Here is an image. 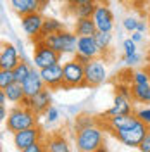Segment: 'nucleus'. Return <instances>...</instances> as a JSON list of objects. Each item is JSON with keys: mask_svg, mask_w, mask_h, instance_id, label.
Returning a JSON list of instances; mask_svg holds the SVG:
<instances>
[{"mask_svg": "<svg viewBox=\"0 0 150 152\" xmlns=\"http://www.w3.org/2000/svg\"><path fill=\"white\" fill-rule=\"evenodd\" d=\"M7 116H9V113H7V107L5 105H0V121H7Z\"/></svg>", "mask_w": 150, "mask_h": 152, "instance_id": "ea45409f", "label": "nucleus"}, {"mask_svg": "<svg viewBox=\"0 0 150 152\" xmlns=\"http://www.w3.org/2000/svg\"><path fill=\"white\" fill-rule=\"evenodd\" d=\"M92 19L95 21L98 31H111V33H112V29H114V14L111 12V9H109L107 5L97 4V9H95Z\"/></svg>", "mask_w": 150, "mask_h": 152, "instance_id": "ddd939ff", "label": "nucleus"}, {"mask_svg": "<svg viewBox=\"0 0 150 152\" xmlns=\"http://www.w3.org/2000/svg\"><path fill=\"white\" fill-rule=\"evenodd\" d=\"M95 42H97V45L98 48L103 52H107L109 47H111V43H112V33L111 31H97L95 33Z\"/></svg>", "mask_w": 150, "mask_h": 152, "instance_id": "a878e982", "label": "nucleus"}, {"mask_svg": "<svg viewBox=\"0 0 150 152\" xmlns=\"http://www.w3.org/2000/svg\"><path fill=\"white\" fill-rule=\"evenodd\" d=\"M122 48H124V56L136 54V42H133L131 38H128V40L122 42Z\"/></svg>", "mask_w": 150, "mask_h": 152, "instance_id": "2f4dec72", "label": "nucleus"}, {"mask_svg": "<svg viewBox=\"0 0 150 152\" xmlns=\"http://www.w3.org/2000/svg\"><path fill=\"white\" fill-rule=\"evenodd\" d=\"M78 40H79V37L74 31H67V29H62L59 33H54V35H48V37L43 38V42L48 47H52L60 56L76 54L78 52Z\"/></svg>", "mask_w": 150, "mask_h": 152, "instance_id": "f03ea898", "label": "nucleus"}, {"mask_svg": "<svg viewBox=\"0 0 150 152\" xmlns=\"http://www.w3.org/2000/svg\"><path fill=\"white\" fill-rule=\"evenodd\" d=\"M33 62L36 69H43L47 66L60 62V54L55 52L52 47H48L43 40H35V54H33Z\"/></svg>", "mask_w": 150, "mask_h": 152, "instance_id": "423d86ee", "label": "nucleus"}, {"mask_svg": "<svg viewBox=\"0 0 150 152\" xmlns=\"http://www.w3.org/2000/svg\"><path fill=\"white\" fill-rule=\"evenodd\" d=\"M19 62H21V54L17 45L4 42L0 50V69H14Z\"/></svg>", "mask_w": 150, "mask_h": 152, "instance_id": "f8f14e48", "label": "nucleus"}, {"mask_svg": "<svg viewBox=\"0 0 150 152\" xmlns=\"http://www.w3.org/2000/svg\"><path fill=\"white\" fill-rule=\"evenodd\" d=\"M95 152H109V151H107V147H105V143H102V145H100V147H98V149H97Z\"/></svg>", "mask_w": 150, "mask_h": 152, "instance_id": "c03bdc74", "label": "nucleus"}, {"mask_svg": "<svg viewBox=\"0 0 150 152\" xmlns=\"http://www.w3.org/2000/svg\"><path fill=\"white\" fill-rule=\"evenodd\" d=\"M19 152H47V145L40 140V142L33 143V145H29L28 149H24V151H19Z\"/></svg>", "mask_w": 150, "mask_h": 152, "instance_id": "72a5a7b5", "label": "nucleus"}, {"mask_svg": "<svg viewBox=\"0 0 150 152\" xmlns=\"http://www.w3.org/2000/svg\"><path fill=\"white\" fill-rule=\"evenodd\" d=\"M31 69H33V66L29 64V61H23V59H21V62L12 69V71H14V80H16L17 83H23V81L29 76Z\"/></svg>", "mask_w": 150, "mask_h": 152, "instance_id": "393cba45", "label": "nucleus"}, {"mask_svg": "<svg viewBox=\"0 0 150 152\" xmlns=\"http://www.w3.org/2000/svg\"><path fill=\"white\" fill-rule=\"evenodd\" d=\"M97 24L92 18H81V19H76V24H74V33L78 37H95L97 33Z\"/></svg>", "mask_w": 150, "mask_h": 152, "instance_id": "6ab92c4d", "label": "nucleus"}, {"mask_svg": "<svg viewBox=\"0 0 150 152\" xmlns=\"http://www.w3.org/2000/svg\"><path fill=\"white\" fill-rule=\"evenodd\" d=\"M138 149H140L141 152H150V128H149V132H147V135L143 137V140H141Z\"/></svg>", "mask_w": 150, "mask_h": 152, "instance_id": "c9c22d12", "label": "nucleus"}, {"mask_svg": "<svg viewBox=\"0 0 150 152\" xmlns=\"http://www.w3.org/2000/svg\"><path fill=\"white\" fill-rule=\"evenodd\" d=\"M23 85V90H24V94L26 97H35L36 94H40L43 88H45V83H43V80H42V75H40V69H31V73L29 76L21 83Z\"/></svg>", "mask_w": 150, "mask_h": 152, "instance_id": "4468645a", "label": "nucleus"}, {"mask_svg": "<svg viewBox=\"0 0 150 152\" xmlns=\"http://www.w3.org/2000/svg\"><path fill=\"white\" fill-rule=\"evenodd\" d=\"M45 145H47V152H71L69 142L62 135H52V137H48Z\"/></svg>", "mask_w": 150, "mask_h": 152, "instance_id": "aec40b11", "label": "nucleus"}, {"mask_svg": "<svg viewBox=\"0 0 150 152\" xmlns=\"http://www.w3.org/2000/svg\"><path fill=\"white\" fill-rule=\"evenodd\" d=\"M140 5H145V4H150V0H136Z\"/></svg>", "mask_w": 150, "mask_h": 152, "instance_id": "a18cd8bd", "label": "nucleus"}, {"mask_svg": "<svg viewBox=\"0 0 150 152\" xmlns=\"http://www.w3.org/2000/svg\"><path fill=\"white\" fill-rule=\"evenodd\" d=\"M78 52L92 57V59H97L98 56H102V50L97 45L95 37H79V40H78Z\"/></svg>", "mask_w": 150, "mask_h": 152, "instance_id": "dca6fc26", "label": "nucleus"}, {"mask_svg": "<svg viewBox=\"0 0 150 152\" xmlns=\"http://www.w3.org/2000/svg\"><path fill=\"white\" fill-rule=\"evenodd\" d=\"M135 114H136V118L140 119L141 123H145L147 126H150V107H141Z\"/></svg>", "mask_w": 150, "mask_h": 152, "instance_id": "c756f323", "label": "nucleus"}, {"mask_svg": "<svg viewBox=\"0 0 150 152\" xmlns=\"http://www.w3.org/2000/svg\"><path fill=\"white\" fill-rule=\"evenodd\" d=\"M131 81H133V85H149V83H150L149 71H147V69L133 71V73H131Z\"/></svg>", "mask_w": 150, "mask_h": 152, "instance_id": "bb28decb", "label": "nucleus"}, {"mask_svg": "<svg viewBox=\"0 0 150 152\" xmlns=\"http://www.w3.org/2000/svg\"><path fill=\"white\" fill-rule=\"evenodd\" d=\"M84 78H86V86H98L102 85L107 78V69L102 59H92L90 64L84 66Z\"/></svg>", "mask_w": 150, "mask_h": 152, "instance_id": "0eeeda50", "label": "nucleus"}, {"mask_svg": "<svg viewBox=\"0 0 150 152\" xmlns=\"http://www.w3.org/2000/svg\"><path fill=\"white\" fill-rule=\"evenodd\" d=\"M141 61V57L138 54H131V56H124V64L126 66H136Z\"/></svg>", "mask_w": 150, "mask_h": 152, "instance_id": "f704fd0d", "label": "nucleus"}, {"mask_svg": "<svg viewBox=\"0 0 150 152\" xmlns=\"http://www.w3.org/2000/svg\"><path fill=\"white\" fill-rule=\"evenodd\" d=\"M43 23H45L43 14L42 12H33V14H28V16H23L21 18V28H23V31L31 40H36L42 35Z\"/></svg>", "mask_w": 150, "mask_h": 152, "instance_id": "1a4fd4ad", "label": "nucleus"}, {"mask_svg": "<svg viewBox=\"0 0 150 152\" xmlns=\"http://www.w3.org/2000/svg\"><path fill=\"white\" fill-rule=\"evenodd\" d=\"M147 71H149V75H150V67H147Z\"/></svg>", "mask_w": 150, "mask_h": 152, "instance_id": "49530a36", "label": "nucleus"}, {"mask_svg": "<svg viewBox=\"0 0 150 152\" xmlns=\"http://www.w3.org/2000/svg\"><path fill=\"white\" fill-rule=\"evenodd\" d=\"M12 140H14V145H16L17 151H24L29 145L42 140V130L38 126H31V128H26V130L16 132Z\"/></svg>", "mask_w": 150, "mask_h": 152, "instance_id": "9b49d317", "label": "nucleus"}, {"mask_svg": "<svg viewBox=\"0 0 150 152\" xmlns=\"http://www.w3.org/2000/svg\"><path fill=\"white\" fill-rule=\"evenodd\" d=\"M122 26H124V29H126V31L133 33V31H136V28H138V19L126 18L124 21H122Z\"/></svg>", "mask_w": 150, "mask_h": 152, "instance_id": "473e14b6", "label": "nucleus"}, {"mask_svg": "<svg viewBox=\"0 0 150 152\" xmlns=\"http://www.w3.org/2000/svg\"><path fill=\"white\" fill-rule=\"evenodd\" d=\"M7 95H5V92L4 90H0V105H7Z\"/></svg>", "mask_w": 150, "mask_h": 152, "instance_id": "a19ab883", "label": "nucleus"}, {"mask_svg": "<svg viewBox=\"0 0 150 152\" xmlns=\"http://www.w3.org/2000/svg\"><path fill=\"white\" fill-rule=\"evenodd\" d=\"M2 90L5 92L7 99H9V102H12V104H19V105H21V102H23V100H24V97H26L24 90H23V85L17 83V81L10 83L7 88H2Z\"/></svg>", "mask_w": 150, "mask_h": 152, "instance_id": "412c9836", "label": "nucleus"}, {"mask_svg": "<svg viewBox=\"0 0 150 152\" xmlns=\"http://www.w3.org/2000/svg\"><path fill=\"white\" fill-rule=\"evenodd\" d=\"M59 109L54 107V105H50L47 109V113H45V119H47V123H57L59 121Z\"/></svg>", "mask_w": 150, "mask_h": 152, "instance_id": "7c9ffc66", "label": "nucleus"}, {"mask_svg": "<svg viewBox=\"0 0 150 152\" xmlns=\"http://www.w3.org/2000/svg\"><path fill=\"white\" fill-rule=\"evenodd\" d=\"M150 126H147L145 123H141L140 119H138V123L131 126V128H121V130H112L114 137L119 140L121 143H124L126 147H131V149H138L140 147L141 140H143V137L147 135Z\"/></svg>", "mask_w": 150, "mask_h": 152, "instance_id": "20e7f679", "label": "nucleus"}, {"mask_svg": "<svg viewBox=\"0 0 150 152\" xmlns=\"http://www.w3.org/2000/svg\"><path fill=\"white\" fill-rule=\"evenodd\" d=\"M131 40H133V42H136V43L141 42V40H143V33L138 31V29H136V31H133V33H131Z\"/></svg>", "mask_w": 150, "mask_h": 152, "instance_id": "58836bf2", "label": "nucleus"}, {"mask_svg": "<svg viewBox=\"0 0 150 152\" xmlns=\"http://www.w3.org/2000/svg\"><path fill=\"white\" fill-rule=\"evenodd\" d=\"M14 71L12 69H0V88H7L10 83H14Z\"/></svg>", "mask_w": 150, "mask_h": 152, "instance_id": "cd10ccee", "label": "nucleus"}, {"mask_svg": "<svg viewBox=\"0 0 150 152\" xmlns=\"http://www.w3.org/2000/svg\"><path fill=\"white\" fill-rule=\"evenodd\" d=\"M138 31H141V33H143V31H147V23H145V21H138Z\"/></svg>", "mask_w": 150, "mask_h": 152, "instance_id": "37998d69", "label": "nucleus"}, {"mask_svg": "<svg viewBox=\"0 0 150 152\" xmlns=\"http://www.w3.org/2000/svg\"><path fill=\"white\" fill-rule=\"evenodd\" d=\"M116 94H119V95H122V97H128V99H131V86L117 85V86H116Z\"/></svg>", "mask_w": 150, "mask_h": 152, "instance_id": "e433bc0d", "label": "nucleus"}, {"mask_svg": "<svg viewBox=\"0 0 150 152\" xmlns=\"http://www.w3.org/2000/svg\"><path fill=\"white\" fill-rule=\"evenodd\" d=\"M149 61H150V54H149Z\"/></svg>", "mask_w": 150, "mask_h": 152, "instance_id": "de8ad7c7", "label": "nucleus"}, {"mask_svg": "<svg viewBox=\"0 0 150 152\" xmlns=\"http://www.w3.org/2000/svg\"><path fill=\"white\" fill-rule=\"evenodd\" d=\"M40 75H42V80H43L45 86L50 88V90L62 88V85H64V66L60 62L40 69Z\"/></svg>", "mask_w": 150, "mask_h": 152, "instance_id": "6e6552de", "label": "nucleus"}, {"mask_svg": "<svg viewBox=\"0 0 150 152\" xmlns=\"http://www.w3.org/2000/svg\"><path fill=\"white\" fill-rule=\"evenodd\" d=\"M69 7H73V14H74L76 19L92 18V16H93V12H95V9H97V2L92 0V2L81 4V5H69Z\"/></svg>", "mask_w": 150, "mask_h": 152, "instance_id": "b1692460", "label": "nucleus"}, {"mask_svg": "<svg viewBox=\"0 0 150 152\" xmlns=\"http://www.w3.org/2000/svg\"><path fill=\"white\" fill-rule=\"evenodd\" d=\"M64 29V24H62V21H59L55 18H45V23H43V29H42V35L40 38L36 40H43L45 37L48 35H54V33H59V31H62ZM35 42V40H33Z\"/></svg>", "mask_w": 150, "mask_h": 152, "instance_id": "4be33fe9", "label": "nucleus"}, {"mask_svg": "<svg viewBox=\"0 0 150 152\" xmlns=\"http://www.w3.org/2000/svg\"><path fill=\"white\" fill-rule=\"evenodd\" d=\"M64 66V85L62 88H81L86 86V78H84V66L78 61H67L62 64Z\"/></svg>", "mask_w": 150, "mask_h": 152, "instance_id": "39448f33", "label": "nucleus"}, {"mask_svg": "<svg viewBox=\"0 0 150 152\" xmlns=\"http://www.w3.org/2000/svg\"><path fill=\"white\" fill-rule=\"evenodd\" d=\"M107 123L111 126V130H121V128H131L138 123L136 114H119V116H112L107 118Z\"/></svg>", "mask_w": 150, "mask_h": 152, "instance_id": "a211bd4d", "label": "nucleus"}, {"mask_svg": "<svg viewBox=\"0 0 150 152\" xmlns=\"http://www.w3.org/2000/svg\"><path fill=\"white\" fill-rule=\"evenodd\" d=\"M103 143V133L98 126H86L76 132V149L79 152H95Z\"/></svg>", "mask_w": 150, "mask_h": 152, "instance_id": "7ed1b4c3", "label": "nucleus"}, {"mask_svg": "<svg viewBox=\"0 0 150 152\" xmlns=\"http://www.w3.org/2000/svg\"><path fill=\"white\" fill-rule=\"evenodd\" d=\"M86 2H92V0H67L69 5H81V4H86Z\"/></svg>", "mask_w": 150, "mask_h": 152, "instance_id": "79ce46f5", "label": "nucleus"}, {"mask_svg": "<svg viewBox=\"0 0 150 152\" xmlns=\"http://www.w3.org/2000/svg\"><path fill=\"white\" fill-rule=\"evenodd\" d=\"M119 114H131V99L116 94L114 104H112V107L105 113V118H112V116H119Z\"/></svg>", "mask_w": 150, "mask_h": 152, "instance_id": "f3484780", "label": "nucleus"}, {"mask_svg": "<svg viewBox=\"0 0 150 152\" xmlns=\"http://www.w3.org/2000/svg\"><path fill=\"white\" fill-rule=\"evenodd\" d=\"M92 124H95V121L88 116V114H81V116H78L74 121V130L78 132V130H81V128H86V126H92Z\"/></svg>", "mask_w": 150, "mask_h": 152, "instance_id": "c85d7f7f", "label": "nucleus"}, {"mask_svg": "<svg viewBox=\"0 0 150 152\" xmlns=\"http://www.w3.org/2000/svg\"><path fill=\"white\" fill-rule=\"evenodd\" d=\"M74 61H78L79 64L86 66V64H90V62H92V57H88V56H84V54H79V52H76V54H74Z\"/></svg>", "mask_w": 150, "mask_h": 152, "instance_id": "4c0bfd02", "label": "nucleus"}, {"mask_svg": "<svg viewBox=\"0 0 150 152\" xmlns=\"http://www.w3.org/2000/svg\"><path fill=\"white\" fill-rule=\"evenodd\" d=\"M50 0H9V5L19 18L33 12H43Z\"/></svg>", "mask_w": 150, "mask_h": 152, "instance_id": "9d476101", "label": "nucleus"}, {"mask_svg": "<svg viewBox=\"0 0 150 152\" xmlns=\"http://www.w3.org/2000/svg\"><path fill=\"white\" fill-rule=\"evenodd\" d=\"M52 105V94H50V88H43L40 94H36L35 97H31V104L29 107L40 116V114H45L47 109Z\"/></svg>", "mask_w": 150, "mask_h": 152, "instance_id": "2eb2a0df", "label": "nucleus"}, {"mask_svg": "<svg viewBox=\"0 0 150 152\" xmlns=\"http://www.w3.org/2000/svg\"><path fill=\"white\" fill-rule=\"evenodd\" d=\"M131 99L140 104H150V83L149 85H131Z\"/></svg>", "mask_w": 150, "mask_h": 152, "instance_id": "5701e85b", "label": "nucleus"}, {"mask_svg": "<svg viewBox=\"0 0 150 152\" xmlns=\"http://www.w3.org/2000/svg\"><path fill=\"white\" fill-rule=\"evenodd\" d=\"M38 114L31 109V107H24V105H16L14 109H10L7 121H5V130L10 132L12 135L16 132L26 130L31 126H36V118Z\"/></svg>", "mask_w": 150, "mask_h": 152, "instance_id": "f257e3e1", "label": "nucleus"}]
</instances>
